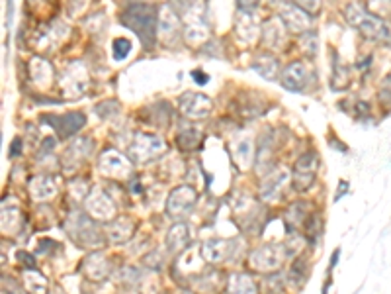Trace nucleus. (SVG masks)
<instances>
[{
	"instance_id": "obj_1",
	"label": "nucleus",
	"mask_w": 391,
	"mask_h": 294,
	"mask_svg": "<svg viewBox=\"0 0 391 294\" xmlns=\"http://www.w3.org/2000/svg\"><path fill=\"white\" fill-rule=\"evenodd\" d=\"M121 24L130 28L145 47H153L157 40V28H159V16L153 6L147 4H131L130 8L121 12Z\"/></svg>"
},
{
	"instance_id": "obj_2",
	"label": "nucleus",
	"mask_w": 391,
	"mask_h": 294,
	"mask_svg": "<svg viewBox=\"0 0 391 294\" xmlns=\"http://www.w3.org/2000/svg\"><path fill=\"white\" fill-rule=\"evenodd\" d=\"M344 18L348 20L351 26L360 31L364 38L371 41H380V43H388L391 41V28L388 22L381 16L374 14L370 10H364L358 4H346L344 6Z\"/></svg>"
},
{
	"instance_id": "obj_3",
	"label": "nucleus",
	"mask_w": 391,
	"mask_h": 294,
	"mask_svg": "<svg viewBox=\"0 0 391 294\" xmlns=\"http://www.w3.org/2000/svg\"><path fill=\"white\" fill-rule=\"evenodd\" d=\"M178 106H181L182 114L190 120H204L210 116L213 102L210 96L201 94V92H184L178 98Z\"/></svg>"
},
{
	"instance_id": "obj_4",
	"label": "nucleus",
	"mask_w": 391,
	"mask_h": 294,
	"mask_svg": "<svg viewBox=\"0 0 391 294\" xmlns=\"http://www.w3.org/2000/svg\"><path fill=\"white\" fill-rule=\"evenodd\" d=\"M280 81L284 84V89H288L291 92H300L309 84L311 69L303 61H293L282 69Z\"/></svg>"
},
{
	"instance_id": "obj_5",
	"label": "nucleus",
	"mask_w": 391,
	"mask_h": 294,
	"mask_svg": "<svg viewBox=\"0 0 391 294\" xmlns=\"http://www.w3.org/2000/svg\"><path fill=\"white\" fill-rule=\"evenodd\" d=\"M164 147L167 145L161 138H157L153 133H137L131 142V157L135 161H145V159L159 155Z\"/></svg>"
},
{
	"instance_id": "obj_6",
	"label": "nucleus",
	"mask_w": 391,
	"mask_h": 294,
	"mask_svg": "<svg viewBox=\"0 0 391 294\" xmlns=\"http://www.w3.org/2000/svg\"><path fill=\"white\" fill-rule=\"evenodd\" d=\"M315 172H317V157L313 153L303 155L293 169V186L298 191H307L315 181Z\"/></svg>"
},
{
	"instance_id": "obj_7",
	"label": "nucleus",
	"mask_w": 391,
	"mask_h": 294,
	"mask_svg": "<svg viewBox=\"0 0 391 294\" xmlns=\"http://www.w3.org/2000/svg\"><path fill=\"white\" fill-rule=\"evenodd\" d=\"M280 18H282V22L288 26V30L290 31H305L311 28L309 12H305L303 8H301V6H298V4H291V2L282 4Z\"/></svg>"
},
{
	"instance_id": "obj_8",
	"label": "nucleus",
	"mask_w": 391,
	"mask_h": 294,
	"mask_svg": "<svg viewBox=\"0 0 391 294\" xmlns=\"http://www.w3.org/2000/svg\"><path fill=\"white\" fill-rule=\"evenodd\" d=\"M45 122L49 124L55 128V132L59 133V138H70V135H75V133L81 130L82 126L86 124V118L79 114V112H75V114H65V116H47L45 118Z\"/></svg>"
},
{
	"instance_id": "obj_9",
	"label": "nucleus",
	"mask_w": 391,
	"mask_h": 294,
	"mask_svg": "<svg viewBox=\"0 0 391 294\" xmlns=\"http://www.w3.org/2000/svg\"><path fill=\"white\" fill-rule=\"evenodd\" d=\"M194 203H196V191L190 189V186H181V189H176V191L171 194L167 208H169V214H171V216H181V214L190 212Z\"/></svg>"
},
{
	"instance_id": "obj_10",
	"label": "nucleus",
	"mask_w": 391,
	"mask_h": 294,
	"mask_svg": "<svg viewBox=\"0 0 391 294\" xmlns=\"http://www.w3.org/2000/svg\"><path fill=\"white\" fill-rule=\"evenodd\" d=\"M159 30H161L162 40L169 41L176 40L181 34V16L174 12L172 6H162L159 10Z\"/></svg>"
},
{
	"instance_id": "obj_11",
	"label": "nucleus",
	"mask_w": 391,
	"mask_h": 294,
	"mask_svg": "<svg viewBox=\"0 0 391 294\" xmlns=\"http://www.w3.org/2000/svg\"><path fill=\"white\" fill-rule=\"evenodd\" d=\"M235 31L239 34V38L245 43H252V41L256 40V36H259V24H256L254 14L245 10L239 12L237 22H235Z\"/></svg>"
},
{
	"instance_id": "obj_12",
	"label": "nucleus",
	"mask_w": 391,
	"mask_h": 294,
	"mask_svg": "<svg viewBox=\"0 0 391 294\" xmlns=\"http://www.w3.org/2000/svg\"><path fill=\"white\" fill-rule=\"evenodd\" d=\"M171 6L186 24L201 20V0H171Z\"/></svg>"
},
{
	"instance_id": "obj_13",
	"label": "nucleus",
	"mask_w": 391,
	"mask_h": 294,
	"mask_svg": "<svg viewBox=\"0 0 391 294\" xmlns=\"http://www.w3.org/2000/svg\"><path fill=\"white\" fill-rule=\"evenodd\" d=\"M262 41L270 50L280 47L282 41H284V26L280 24V20H268L264 24V28H262Z\"/></svg>"
},
{
	"instance_id": "obj_14",
	"label": "nucleus",
	"mask_w": 391,
	"mask_h": 294,
	"mask_svg": "<svg viewBox=\"0 0 391 294\" xmlns=\"http://www.w3.org/2000/svg\"><path fill=\"white\" fill-rule=\"evenodd\" d=\"M252 69L259 73L261 77L268 79V81H274L278 77V59L274 55H259L254 61H252Z\"/></svg>"
},
{
	"instance_id": "obj_15",
	"label": "nucleus",
	"mask_w": 391,
	"mask_h": 294,
	"mask_svg": "<svg viewBox=\"0 0 391 294\" xmlns=\"http://www.w3.org/2000/svg\"><path fill=\"white\" fill-rule=\"evenodd\" d=\"M100 167L106 172H112V175H116L118 171H128V169H130L128 163H125V159L121 157L120 153L116 152L104 153L100 159Z\"/></svg>"
},
{
	"instance_id": "obj_16",
	"label": "nucleus",
	"mask_w": 391,
	"mask_h": 294,
	"mask_svg": "<svg viewBox=\"0 0 391 294\" xmlns=\"http://www.w3.org/2000/svg\"><path fill=\"white\" fill-rule=\"evenodd\" d=\"M31 79L33 82H38L41 87H45L47 82L51 81V67L47 63L40 59V57H36L33 61H31Z\"/></svg>"
},
{
	"instance_id": "obj_17",
	"label": "nucleus",
	"mask_w": 391,
	"mask_h": 294,
	"mask_svg": "<svg viewBox=\"0 0 391 294\" xmlns=\"http://www.w3.org/2000/svg\"><path fill=\"white\" fill-rule=\"evenodd\" d=\"M24 281H26V288H28L31 294H47V281H45V277L38 273V271L26 273Z\"/></svg>"
},
{
	"instance_id": "obj_18",
	"label": "nucleus",
	"mask_w": 391,
	"mask_h": 294,
	"mask_svg": "<svg viewBox=\"0 0 391 294\" xmlns=\"http://www.w3.org/2000/svg\"><path fill=\"white\" fill-rule=\"evenodd\" d=\"M169 245L172 251H182L188 245V230L186 226H174L169 233Z\"/></svg>"
},
{
	"instance_id": "obj_19",
	"label": "nucleus",
	"mask_w": 391,
	"mask_h": 294,
	"mask_svg": "<svg viewBox=\"0 0 391 294\" xmlns=\"http://www.w3.org/2000/svg\"><path fill=\"white\" fill-rule=\"evenodd\" d=\"M229 294H256V293H254V284H252V281L249 279V277L235 274V277H231Z\"/></svg>"
},
{
	"instance_id": "obj_20",
	"label": "nucleus",
	"mask_w": 391,
	"mask_h": 294,
	"mask_svg": "<svg viewBox=\"0 0 391 294\" xmlns=\"http://www.w3.org/2000/svg\"><path fill=\"white\" fill-rule=\"evenodd\" d=\"M201 133L196 128H186L178 133V145L182 149H196V145L200 143Z\"/></svg>"
},
{
	"instance_id": "obj_21",
	"label": "nucleus",
	"mask_w": 391,
	"mask_h": 294,
	"mask_svg": "<svg viewBox=\"0 0 391 294\" xmlns=\"http://www.w3.org/2000/svg\"><path fill=\"white\" fill-rule=\"evenodd\" d=\"M204 257L208 261H221L225 257V244L220 242V240H213V242L204 244Z\"/></svg>"
},
{
	"instance_id": "obj_22",
	"label": "nucleus",
	"mask_w": 391,
	"mask_h": 294,
	"mask_svg": "<svg viewBox=\"0 0 391 294\" xmlns=\"http://www.w3.org/2000/svg\"><path fill=\"white\" fill-rule=\"evenodd\" d=\"M112 50H114V59L116 61H123L131 51V41L128 38H118V40L112 43Z\"/></svg>"
},
{
	"instance_id": "obj_23",
	"label": "nucleus",
	"mask_w": 391,
	"mask_h": 294,
	"mask_svg": "<svg viewBox=\"0 0 391 294\" xmlns=\"http://www.w3.org/2000/svg\"><path fill=\"white\" fill-rule=\"evenodd\" d=\"M298 2V6H301L305 12H309V14H313V12L319 10V6H321V0H296Z\"/></svg>"
},
{
	"instance_id": "obj_24",
	"label": "nucleus",
	"mask_w": 391,
	"mask_h": 294,
	"mask_svg": "<svg viewBox=\"0 0 391 294\" xmlns=\"http://www.w3.org/2000/svg\"><path fill=\"white\" fill-rule=\"evenodd\" d=\"M239 2V8L245 12H252L256 6H259V2L261 0H237Z\"/></svg>"
},
{
	"instance_id": "obj_25",
	"label": "nucleus",
	"mask_w": 391,
	"mask_h": 294,
	"mask_svg": "<svg viewBox=\"0 0 391 294\" xmlns=\"http://www.w3.org/2000/svg\"><path fill=\"white\" fill-rule=\"evenodd\" d=\"M192 77H194V81L198 82V84H206V82H208V79H210L208 75H204L201 71H194V73H192Z\"/></svg>"
},
{
	"instance_id": "obj_26",
	"label": "nucleus",
	"mask_w": 391,
	"mask_h": 294,
	"mask_svg": "<svg viewBox=\"0 0 391 294\" xmlns=\"http://www.w3.org/2000/svg\"><path fill=\"white\" fill-rule=\"evenodd\" d=\"M20 261H22V263L28 265L30 269H33V267H36V261H33V259H30V255H28V253H20Z\"/></svg>"
},
{
	"instance_id": "obj_27",
	"label": "nucleus",
	"mask_w": 391,
	"mask_h": 294,
	"mask_svg": "<svg viewBox=\"0 0 391 294\" xmlns=\"http://www.w3.org/2000/svg\"><path fill=\"white\" fill-rule=\"evenodd\" d=\"M18 147H20V140H14V143H12V152H10V155H18V152H20Z\"/></svg>"
},
{
	"instance_id": "obj_28",
	"label": "nucleus",
	"mask_w": 391,
	"mask_h": 294,
	"mask_svg": "<svg viewBox=\"0 0 391 294\" xmlns=\"http://www.w3.org/2000/svg\"><path fill=\"white\" fill-rule=\"evenodd\" d=\"M268 2H276V0H268Z\"/></svg>"
}]
</instances>
